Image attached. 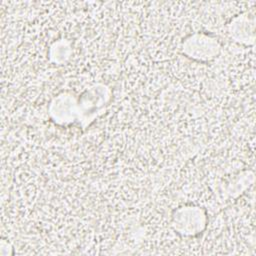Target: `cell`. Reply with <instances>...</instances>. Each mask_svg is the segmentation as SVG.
Instances as JSON below:
<instances>
[{"mask_svg": "<svg viewBox=\"0 0 256 256\" xmlns=\"http://www.w3.org/2000/svg\"><path fill=\"white\" fill-rule=\"evenodd\" d=\"M183 53L197 61H210L220 52L219 41L205 33H194L182 42Z\"/></svg>", "mask_w": 256, "mask_h": 256, "instance_id": "cell-2", "label": "cell"}, {"mask_svg": "<svg viewBox=\"0 0 256 256\" xmlns=\"http://www.w3.org/2000/svg\"><path fill=\"white\" fill-rule=\"evenodd\" d=\"M247 13L233 18L228 26V33L234 41L242 44L253 43L254 40V20L249 18Z\"/></svg>", "mask_w": 256, "mask_h": 256, "instance_id": "cell-3", "label": "cell"}, {"mask_svg": "<svg viewBox=\"0 0 256 256\" xmlns=\"http://www.w3.org/2000/svg\"><path fill=\"white\" fill-rule=\"evenodd\" d=\"M205 211L197 206H184L172 214L174 229L183 236H195L202 232L206 226Z\"/></svg>", "mask_w": 256, "mask_h": 256, "instance_id": "cell-1", "label": "cell"}]
</instances>
